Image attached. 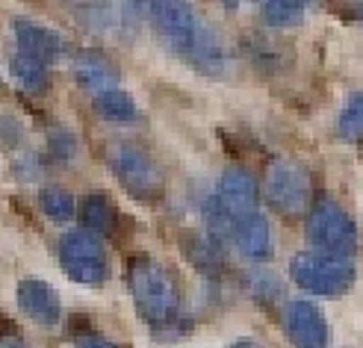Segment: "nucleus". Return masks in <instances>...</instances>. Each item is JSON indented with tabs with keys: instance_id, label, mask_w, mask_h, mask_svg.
I'll list each match as a JSON object with an SVG mask.
<instances>
[{
	"instance_id": "f257e3e1",
	"label": "nucleus",
	"mask_w": 363,
	"mask_h": 348,
	"mask_svg": "<svg viewBox=\"0 0 363 348\" xmlns=\"http://www.w3.org/2000/svg\"><path fill=\"white\" fill-rule=\"evenodd\" d=\"M127 284H130L133 304L145 325L162 327L174 322L180 310V292L166 266L148 257V254H136L127 266Z\"/></svg>"
},
{
	"instance_id": "f03ea898",
	"label": "nucleus",
	"mask_w": 363,
	"mask_h": 348,
	"mask_svg": "<svg viewBox=\"0 0 363 348\" xmlns=\"http://www.w3.org/2000/svg\"><path fill=\"white\" fill-rule=\"evenodd\" d=\"M106 166L116 174V180L130 192L142 204H154L166 192V177L162 169L157 166V159L142 151L139 145L130 142H116L106 148Z\"/></svg>"
},
{
	"instance_id": "7ed1b4c3",
	"label": "nucleus",
	"mask_w": 363,
	"mask_h": 348,
	"mask_svg": "<svg viewBox=\"0 0 363 348\" xmlns=\"http://www.w3.org/2000/svg\"><path fill=\"white\" fill-rule=\"evenodd\" d=\"M304 233H307V242L313 245V251L331 254V257H352L357 248L354 218L331 198H322L311 207Z\"/></svg>"
},
{
	"instance_id": "20e7f679",
	"label": "nucleus",
	"mask_w": 363,
	"mask_h": 348,
	"mask_svg": "<svg viewBox=\"0 0 363 348\" xmlns=\"http://www.w3.org/2000/svg\"><path fill=\"white\" fill-rule=\"evenodd\" d=\"M289 278L301 289L313 292V296H346L354 284V263L352 257H331V254L319 251H301L289 263Z\"/></svg>"
},
{
	"instance_id": "39448f33",
	"label": "nucleus",
	"mask_w": 363,
	"mask_h": 348,
	"mask_svg": "<svg viewBox=\"0 0 363 348\" xmlns=\"http://www.w3.org/2000/svg\"><path fill=\"white\" fill-rule=\"evenodd\" d=\"M60 263L74 284L101 286L110 278V260H106L104 242L89 230H68L60 240Z\"/></svg>"
},
{
	"instance_id": "423d86ee",
	"label": "nucleus",
	"mask_w": 363,
	"mask_h": 348,
	"mask_svg": "<svg viewBox=\"0 0 363 348\" xmlns=\"http://www.w3.org/2000/svg\"><path fill=\"white\" fill-rule=\"evenodd\" d=\"M311 174L301 162L293 159H278L272 162V169L266 172V201L272 210H278L284 215H301L304 210H311Z\"/></svg>"
},
{
	"instance_id": "0eeeda50",
	"label": "nucleus",
	"mask_w": 363,
	"mask_h": 348,
	"mask_svg": "<svg viewBox=\"0 0 363 348\" xmlns=\"http://www.w3.org/2000/svg\"><path fill=\"white\" fill-rule=\"evenodd\" d=\"M145 12L151 15L160 39L174 53L186 57V50L192 47L198 30H201V18L192 12V6H186V4H151V6H145Z\"/></svg>"
},
{
	"instance_id": "6e6552de",
	"label": "nucleus",
	"mask_w": 363,
	"mask_h": 348,
	"mask_svg": "<svg viewBox=\"0 0 363 348\" xmlns=\"http://www.w3.org/2000/svg\"><path fill=\"white\" fill-rule=\"evenodd\" d=\"M286 337L296 348H328L331 327L325 313L313 301H289L284 313Z\"/></svg>"
},
{
	"instance_id": "1a4fd4ad",
	"label": "nucleus",
	"mask_w": 363,
	"mask_h": 348,
	"mask_svg": "<svg viewBox=\"0 0 363 348\" xmlns=\"http://www.w3.org/2000/svg\"><path fill=\"white\" fill-rule=\"evenodd\" d=\"M18 307L39 327H57L62 319L60 292L42 278H24L18 284Z\"/></svg>"
},
{
	"instance_id": "9d476101",
	"label": "nucleus",
	"mask_w": 363,
	"mask_h": 348,
	"mask_svg": "<svg viewBox=\"0 0 363 348\" xmlns=\"http://www.w3.org/2000/svg\"><path fill=\"white\" fill-rule=\"evenodd\" d=\"M15 42H18V53H27V57L39 60L42 65L60 62L65 57L62 35L39 21H33V18H15Z\"/></svg>"
},
{
	"instance_id": "9b49d317",
	"label": "nucleus",
	"mask_w": 363,
	"mask_h": 348,
	"mask_svg": "<svg viewBox=\"0 0 363 348\" xmlns=\"http://www.w3.org/2000/svg\"><path fill=\"white\" fill-rule=\"evenodd\" d=\"M195 71H201V74H210V77H222L230 71L233 65V53H230V45L222 39L219 33H216L210 24L201 21V30H198L192 47L186 50L184 57Z\"/></svg>"
},
{
	"instance_id": "f8f14e48",
	"label": "nucleus",
	"mask_w": 363,
	"mask_h": 348,
	"mask_svg": "<svg viewBox=\"0 0 363 348\" xmlns=\"http://www.w3.org/2000/svg\"><path fill=\"white\" fill-rule=\"evenodd\" d=\"M145 6L136 4H86L77 6V15L86 18V27H92L101 35H127L142 18Z\"/></svg>"
},
{
	"instance_id": "ddd939ff",
	"label": "nucleus",
	"mask_w": 363,
	"mask_h": 348,
	"mask_svg": "<svg viewBox=\"0 0 363 348\" xmlns=\"http://www.w3.org/2000/svg\"><path fill=\"white\" fill-rule=\"evenodd\" d=\"M216 198L219 204L233 215V218H242L257 213V201H260V189H257V180H254L248 172L242 169H228L219 180V189H216Z\"/></svg>"
},
{
	"instance_id": "4468645a",
	"label": "nucleus",
	"mask_w": 363,
	"mask_h": 348,
	"mask_svg": "<svg viewBox=\"0 0 363 348\" xmlns=\"http://www.w3.org/2000/svg\"><path fill=\"white\" fill-rule=\"evenodd\" d=\"M230 240H233V245H237V251L242 254L245 260H251V263L269 260L272 248H275V242H272V228H269V222L260 213H251V215L237 218Z\"/></svg>"
},
{
	"instance_id": "2eb2a0df",
	"label": "nucleus",
	"mask_w": 363,
	"mask_h": 348,
	"mask_svg": "<svg viewBox=\"0 0 363 348\" xmlns=\"http://www.w3.org/2000/svg\"><path fill=\"white\" fill-rule=\"evenodd\" d=\"M74 80L80 89H86L89 95H104V91L116 89L118 80V68L116 62L101 50H80L74 60Z\"/></svg>"
},
{
	"instance_id": "dca6fc26",
	"label": "nucleus",
	"mask_w": 363,
	"mask_h": 348,
	"mask_svg": "<svg viewBox=\"0 0 363 348\" xmlns=\"http://www.w3.org/2000/svg\"><path fill=\"white\" fill-rule=\"evenodd\" d=\"M242 50L248 62L263 71V74H278L289 65V50L281 42H272L266 35H245L242 39Z\"/></svg>"
},
{
	"instance_id": "f3484780",
	"label": "nucleus",
	"mask_w": 363,
	"mask_h": 348,
	"mask_svg": "<svg viewBox=\"0 0 363 348\" xmlns=\"http://www.w3.org/2000/svg\"><path fill=\"white\" fill-rule=\"evenodd\" d=\"M80 218H83V228L95 236H113L118 228V213L104 192H89L80 201Z\"/></svg>"
},
{
	"instance_id": "a211bd4d",
	"label": "nucleus",
	"mask_w": 363,
	"mask_h": 348,
	"mask_svg": "<svg viewBox=\"0 0 363 348\" xmlns=\"http://www.w3.org/2000/svg\"><path fill=\"white\" fill-rule=\"evenodd\" d=\"M95 113L104 118V121H116V124H130L139 118V106H136V98L130 91L124 89H110L104 95L95 98Z\"/></svg>"
},
{
	"instance_id": "6ab92c4d",
	"label": "nucleus",
	"mask_w": 363,
	"mask_h": 348,
	"mask_svg": "<svg viewBox=\"0 0 363 348\" xmlns=\"http://www.w3.org/2000/svg\"><path fill=\"white\" fill-rule=\"evenodd\" d=\"M184 254H186V260L198 269V271H204V274H216L222 269V245L219 242H213L210 236L204 233H189L186 240H184Z\"/></svg>"
},
{
	"instance_id": "aec40b11",
	"label": "nucleus",
	"mask_w": 363,
	"mask_h": 348,
	"mask_svg": "<svg viewBox=\"0 0 363 348\" xmlns=\"http://www.w3.org/2000/svg\"><path fill=\"white\" fill-rule=\"evenodd\" d=\"M12 77L18 80L24 91H33V95H42V91L50 86V74H48V65H42L39 60L27 57V53H15L12 62Z\"/></svg>"
},
{
	"instance_id": "412c9836",
	"label": "nucleus",
	"mask_w": 363,
	"mask_h": 348,
	"mask_svg": "<svg viewBox=\"0 0 363 348\" xmlns=\"http://www.w3.org/2000/svg\"><path fill=\"white\" fill-rule=\"evenodd\" d=\"M307 6L298 0H269V4H257V18L266 27H296L304 21Z\"/></svg>"
},
{
	"instance_id": "4be33fe9",
	"label": "nucleus",
	"mask_w": 363,
	"mask_h": 348,
	"mask_svg": "<svg viewBox=\"0 0 363 348\" xmlns=\"http://www.w3.org/2000/svg\"><path fill=\"white\" fill-rule=\"evenodd\" d=\"M39 207H42V213L50 218V222H57V225L71 222V218L77 215L74 195H71L68 189H62V186H45L39 192Z\"/></svg>"
},
{
	"instance_id": "5701e85b",
	"label": "nucleus",
	"mask_w": 363,
	"mask_h": 348,
	"mask_svg": "<svg viewBox=\"0 0 363 348\" xmlns=\"http://www.w3.org/2000/svg\"><path fill=\"white\" fill-rule=\"evenodd\" d=\"M337 133L342 142H360L363 139V91H354V95L346 101L342 113L337 118Z\"/></svg>"
},
{
	"instance_id": "b1692460",
	"label": "nucleus",
	"mask_w": 363,
	"mask_h": 348,
	"mask_svg": "<svg viewBox=\"0 0 363 348\" xmlns=\"http://www.w3.org/2000/svg\"><path fill=\"white\" fill-rule=\"evenodd\" d=\"M48 151L57 162H71L77 157V133L68 127H53L48 133Z\"/></svg>"
},
{
	"instance_id": "393cba45",
	"label": "nucleus",
	"mask_w": 363,
	"mask_h": 348,
	"mask_svg": "<svg viewBox=\"0 0 363 348\" xmlns=\"http://www.w3.org/2000/svg\"><path fill=\"white\" fill-rule=\"evenodd\" d=\"M74 348H121V345L106 337H98V334H83L74 339Z\"/></svg>"
},
{
	"instance_id": "a878e982",
	"label": "nucleus",
	"mask_w": 363,
	"mask_h": 348,
	"mask_svg": "<svg viewBox=\"0 0 363 348\" xmlns=\"http://www.w3.org/2000/svg\"><path fill=\"white\" fill-rule=\"evenodd\" d=\"M342 12H352V21L363 24V4H349V6H342Z\"/></svg>"
},
{
	"instance_id": "bb28decb",
	"label": "nucleus",
	"mask_w": 363,
	"mask_h": 348,
	"mask_svg": "<svg viewBox=\"0 0 363 348\" xmlns=\"http://www.w3.org/2000/svg\"><path fill=\"white\" fill-rule=\"evenodd\" d=\"M0 348H30V345L18 337H6V339H0Z\"/></svg>"
},
{
	"instance_id": "cd10ccee",
	"label": "nucleus",
	"mask_w": 363,
	"mask_h": 348,
	"mask_svg": "<svg viewBox=\"0 0 363 348\" xmlns=\"http://www.w3.org/2000/svg\"><path fill=\"white\" fill-rule=\"evenodd\" d=\"M230 348H263L257 339H237V342H233Z\"/></svg>"
}]
</instances>
